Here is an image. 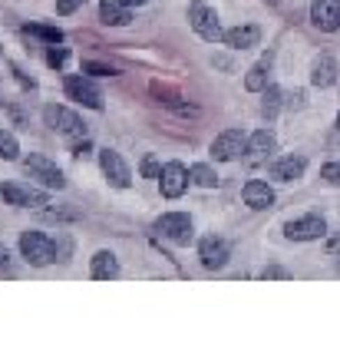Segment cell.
<instances>
[{
	"mask_svg": "<svg viewBox=\"0 0 340 357\" xmlns=\"http://www.w3.org/2000/svg\"><path fill=\"white\" fill-rule=\"evenodd\" d=\"M258 40H261V30L254 24H245V26H231V30H225V47H231V50H252V47H258Z\"/></svg>",
	"mask_w": 340,
	"mask_h": 357,
	"instance_id": "16",
	"label": "cell"
},
{
	"mask_svg": "<svg viewBox=\"0 0 340 357\" xmlns=\"http://www.w3.org/2000/svg\"><path fill=\"white\" fill-rule=\"evenodd\" d=\"M268 73H271V53H268L265 60H258V63L245 73V89H248V93H265Z\"/></svg>",
	"mask_w": 340,
	"mask_h": 357,
	"instance_id": "20",
	"label": "cell"
},
{
	"mask_svg": "<svg viewBox=\"0 0 340 357\" xmlns=\"http://www.w3.org/2000/svg\"><path fill=\"white\" fill-rule=\"evenodd\" d=\"M0 159H7V162L20 159V142H17V136L7 132L3 126H0Z\"/></svg>",
	"mask_w": 340,
	"mask_h": 357,
	"instance_id": "24",
	"label": "cell"
},
{
	"mask_svg": "<svg viewBox=\"0 0 340 357\" xmlns=\"http://www.w3.org/2000/svg\"><path fill=\"white\" fill-rule=\"evenodd\" d=\"M24 33H30V37H40L47 40L50 47H56V43H63V30L60 26H43V24H26Z\"/></svg>",
	"mask_w": 340,
	"mask_h": 357,
	"instance_id": "23",
	"label": "cell"
},
{
	"mask_svg": "<svg viewBox=\"0 0 340 357\" xmlns=\"http://www.w3.org/2000/svg\"><path fill=\"white\" fill-rule=\"evenodd\" d=\"M86 0H56V13L60 17H66V13H73V10H79Z\"/></svg>",
	"mask_w": 340,
	"mask_h": 357,
	"instance_id": "30",
	"label": "cell"
},
{
	"mask_svg": "<svg viewBox=\"0 0 340 357\" xmlns=\"http://www.w3.org/2000/svg\"><path fill=\"white\" fill-rule=\"evenodd\" d=\"M189 24L205 43H222V40H225V30H222V24H218L215 7H208V3H202V0H192L189 3Z\"/></svg>",
	"mask_w": 340,
	"mask_h": 357,
	"instance_id": "2",
	"label": "cell"
},
{
	"mask_svg": "<svg viewBox=\"0 0 340 357\" xmlns=\"http://www.w3.org/2000/svg\"><path fill=\"white\" fill-rule=\"evenodd\" d=\"M83 73H93V77H116V70L109 63H96V60H86L83 63Z\"/></svg>",
	"mask_w": 340,
	"mask_h": 357,
	"instance_id": "27",
	"label": "cell"
},
{
	"mask_svg": "<svg viewBox=\"0 0 340 357\" xmlns=\"http://www.w3.org/2000/svg\"><path fill=\"white\" fill-rule=\"evenodd\" d=\"M20 255H24L33 268H47L56 261V242H53L47 231L26 229L24 235H20Z\"/></svg>",
	"mask_w": 340,
	"mask_h": 357,
	"instance_id": "1",
	"label": "cell"
},
{
	"mask_svg": "<svg viewBox=\"0 0 340 357\" xmlns=\"http://www.w3.org/2000/svg\"><path fill=\"white\" fill-rule=\"evenodd\" d=\"M304 169H307V159L304 155H281L275 166H271V176L277 182H294V178L304 176Z\"/></svg>",
	"mask_w": 340,
	"mask_h": 357,
	"instance_id": "18",
	"label": "cell"
},
{
	"mask_svg": "<svg viewBox=\"0 0 340 357\" xmlns=\"http://www.w3.org/2000/svg\"><path fill=\"white\" fill-rule=\"evenodd\" d=\"M24 172L33 182H40L43 189H66V176H63V169L56 166V162H50L47 155H40V153H30L24 159Z\"/></svg>",
	"mask_w": 340,
	"mask_h": 357,
	"instance_id": "3",
	"label": "cell"
},
{
	"mask_svg": "<svg viewBox=\"0 0 340 357\" xmlns=\"http://www.w3.org/2000/svg\"><path fill=\"white\" fill-rule=\"evenodd\" d=\"M320 178H324V182H330V185H337V189H340V162H327V166L320 169Z\"/></svg>",
	"mask_w": 340,
	"mask_h": 357,
	"instance_id": "28",
	"label": "cell"
},
{
	"mask_svg": "<svg viewBox=\"0 0 340 357\" xmlns=\"http://www.w3.org/2000/svg\"><path fill=\"white\" fill-rule=\"evenodd\" d=\"M63 93H66V100L79 102V106H86V109H102V93L89 77H66Z\"/></svg>",
	"mask_w": 340,
	"mask_h": 357,
	"instance_id": "7",
	"label": "cell"
},
{
	"mask_svg": "<svg viewBox=\"0 0 340 357\" xmlns=\"http://www.w3.org/2000/svg\"><path fill=\"white\" fill-rule=\"evenodd\" d=\"M142 176L146 178H155V182H159V176H162V166H159V159H155V155H142Z\"/></svg>",
	"mask_w": 340,
	"mask_h": 357,
	"instance_id": "26",
	"label": "cell"
},
{
	"mask_svg": "<svg viewBox=\"0 0 340 357\" xmlns=\"http://www.w3.org/2000/svg\"><path fill=\"white\" fill-rule=\"evenodd\" d=\"M277 109H281V89L277 86H265V102H261V113L268 119H275Z\"/></svg>",
	"mask_w": 340,
	"mask_h": 357,
	"instance_id": "25",
	"label": "cell"
},
{
	"mask_svg": "<svg viewBox=\"0 0 340 357\" xmlns=\"http://www.w3.org/2000/svg\"><path fill=\"white\" fill-rule=\"evenodd\" d=\"M100 20L106 26H129L132 24V7H126L123 0H102L100 3Z\"/></svg>",
	"mask_w": 340,
	"mask_h": 357,
	"instance_id": "17",
	"label": "cell"
},
{
	"mask_svg": "<svg viewBox=\"0 0 340 357\" xmlns=\"http://www.w3.org/2000/svg\"><path fill=\"white\" fill-rule=\"evenodd\" d=\"M89 275L96 281H113L119 278V261H116L113 252H96L93 261H89Z\"/></svg>",
	"mask_w": 340,
	"mask_h": 357,
	"instance_id": "19",
	"label": "cell"
},
{
	"mask_svg": "<svg viewBox=\"0 0 340 357\" xmlns=\"http://www.w3.org/2000/svg\"><path fill=\"white\" fill-rule=\"evenodd\" d=\"M126 7H142V3H149V0H123Z\"/></svg>",
	"mask_w": 340,
	"mask_h": 357,
	"instance_id": "32",
	"label": "cell"
},
{
	"mask_svg": "<svg viewBox=\"0 0 340 357\" xmlns=\"http://www.w3.org/2000/svg\"><path fill=\"white\" fill-rule=\"evenodd\" d=\"M284 235H288L291 242H317V238H324L327 235V222L320 215H304V218H294L284 225Z\"/></svg>",
	"mask_w": 340,
	"mask_h": 357,
	"instance_id": "10",
	"label": "cell"
},
{
	"mask_svg": "<svg viewBox=\"0 0 340 357\" xmlns=\"http://www.w3.org/2000/svg\"><path fill=\"white\" fill-rule=\"evenodd\" d=\"M311 20L320 30H340V0H311Z\"/></svg>",
	"mask_w": 340,
	"mask_h": 357,
	"instance_id": "13",
	"label": "cell"
},
{
	"mask_svg": "<svg viewBox=\"0 0 340 357\" xmlns=\"http://www.w3.org/2000/svg\"><path fill=\"white\" fill-rule=\"evenodd\" d=\"M241 195H245V205H248V208H254V212H261V208H271V205H275V189H271L268 182H261V178L245 182Z\"/></svg>",
	"mask_w": 340,
	"mask_h": 357,
	"instance_id": "14",
	"label": "cell"
},
{
	"mask_svg": "<svg viewBox=\"0 0 340 357\" xmlns=\"http://www.w3.org/2000/svg\"><path fill=\"white\" fill-rule=\"evenodd\" d=\"M275 146H277V139H275V132H271V129H258V132H252V136H248V153H252V155L275 153Z\"/></svg>",
	"mask_w": 340,
	"mask_h": 357,
	"instance_id": "21",
	"label": "cell"
},
{
	"mask_svg": "<svg viewBox=\"0 0 340 357\" xmlns=\"http://www.w3.org/2000/svg\"><path fill=\"white\" fill-rule=\"evenodd\" d=\"M189 169L182 166V162H165L162 166V176H159V189H162L165 199H178V195H185L189 189Z\"/></svg>",
	"mask_w": 340,
	"mask_h": 357,
	"instance_id": "11",
	"label": "cell"
},
{
	"mask_svg": "<svg viewBox=\"0 0 340 357\" xmlns=\"http://www.w3.org/2000/svg\"><path fill=\"white\" fill-rule=\"evenodd\" d=\"M155 231L176 245H189L195 238V222L185 212H165L155 218Z\"/></svg>",
	"mask_w": 340,
	"mask_h": 357,
	"instance_id": "4",
	"label": "cell"
},
{
	"mask_svg": "<svg viewBox=\"0 0 340 357\" xmlns=\"http://www.w3.org/2000/svg\"><path fill=\"white\" fill-rule=\"evenodd\" d=\"M100 169L113 189H129L132 185V172H129L126 159L116 153V149H100Z\"/></svg>",
	"mask_w": 340,
	"mask_h": 357,
	"instance_id": "9",
	"label": "cell"
},
{
	"mask_svg": "<svg viewBox=\"0 0 340 357\" xmlns=\"http://www.w3.org/2000/svg\"><path fill=\"white\" fill-rule=\"evenodd\" d=\"M66 56H70V53H66L63 47H50V50H47V63H50V66H56V70H60V66L66 63Z\"/></svg>",
	"mask_w": 340,
	"mask_h": 357,
	"instance_id": "29",
	"label": "cell"
},
{
	"mask_svg": "<svg viewBox=\"0 0 340 357\" xmlns=\"http://www.w3.org/2000/svg\"><path fill=\"white\" fill-rule=\"evenodd\" d=\"M189 176L195 185H202V189H215L218 185V172H215L208 162H195V166L189 169Z\"/></svg>",
	"mask_w": 340,
	"mask_h": 357,
	"instance_id": "22",
	"label": "cell"
},
{
	"mask_svg": "<svg viewBox=\"0 0 340 357\" xmlns=\"http://www.w3.org/2000/svg\"><path fill=\"white\" fill-rule=\"evenodd\" d=\"M337 129H340V113H337Z\"/></svg>",
	"mask_w": 340,
	"mask_h": 357,
	"instance_id": "33",
	"label": "cell"
},
{
	"mask_svg": "<svg viewBox=\"0 0 340 357\" xmlns=\"http://www.w3.org/2000/svg\"><path fill=\"white\" fill-rule=\"evenodd\" d=\"M7 261H10V252H7V248H0V265H7Z\"/></svg>",
	"mask_w": 340,
	"mask_h": 357,
	"instance_id": "31",
	"label": "cell"
},
{
	"mask_svg": "<svg viewBox=\"0 0 340 357\" xmlns=\"http://www.w3.org/2000/svg\"><path fill=\"white\" fill-rule=\"evenodd\" d=\"M334 83H337V60L330 53H320L314 63H311V86L327 89Z\"/></svg>",
	"mask_w": 340,
	"mask_h": 357,
	"instance_id": "15",
	"label": "cell"
},
{
	"mask_svg": "<svg viewBox=\"0 0 340 357\" xmlns=\"http://www.w3.org/2000/svg\"><path fill=\"white\" fill-rule=\"evenodd\" d=\"M43 123L53 129V132H63V136H86V123L73 113V109H66V106H43Z\"/></svg>",
	"mask_w": 340,
	"mask_h": 357,
	"instance_id": "5",
	"label": "cell"
},
{
	"mask_svg": "<svg viewBox=\"0 0 340 357\" xmlns=\"http://www.w3.org/2000/svg\"><path fill=\"white\" fill-rule=\"evenodd\" d=\"M241 153H248V136H245L241 129H225V132L215 136L212 159H218V162H235Z\"/></svg>",
	"mask_w": 340,
	"mask_h": 357,
	"instance_id": "8",
	"label": "cell"
},
{
	"mask_svg": "<svg viewBox=\"0 0 340 357\" xmlns=\"http://www.w3.org/2000/svg\"><path fill=\"white\" fill-rule=\"evenodd\" d=\"M0 199L13 208H40V205H47V192L43 189H33V185H20V182H3L0 185Z\"/></svg>",
	"mask_w": 340,
	"mask_h": 357,
	"instance_id": "6",
	"label": "cell"
},
{
	"mask_svg": "<svg viewBox=\"0 0 340 357\" xmlns=\"http://www.w3.org/2000/svg\"><path fill=\"white\" fill-rule=\"evenodd\" d=\"M228 255H231V248H228V242L225 238H218V235H205L202 242H199V258H202V265L208 268V271L225 268Z\"/></svg>",
	"mask_w": 340,
	"mask_h": 357,
	"instance_id": "12",
	"label": "cell"
}]
</instances>
